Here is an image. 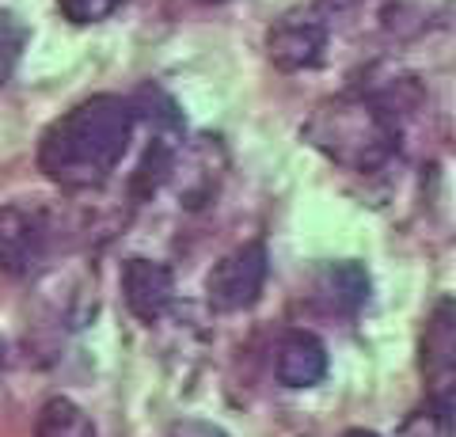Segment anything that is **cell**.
<instances>
[{"label":"cell","instance_id":"obj_1","mask_svg":"<svg viewBox=\"0 0 456 437\" xmlns=\"http://www.w3.org/2000/svg\"><path fill=\"white\" fill-rule=\"evenodd\" d=\"M134 130V103L92 95L46 125L38 141V172L61 190H99L130 152Z\"/></svg>","mask_w":456,"mask_h":437},{"label":"cell","instance_id":"obj_2","mask_svg":"<svg viewBox=\"0 0 456 437\" xmlns=\"http://www.w3.org/2000/svg\"><path fill=\"white\" fill-rule=\"evenodd\" d=\"M301 137L346 172H380L399 149V118L380 92H346L323 100Z\"/></svg>","mask_w":456,"mask_h":437},{"label":"cell","instance_id":"obj_3","mask_svg":"<svg viewBox=\"0 0 456 437\" xmlns=\"http://www.w3.org/2000/svg\"><path fill=\"white\" fill-rule=\"evenodd\" d=\"M331 12L327 4H305L285 12L281 20L266 31V58L274 61L281 73H301V69H316L331 42Z\"/></svg>","mask_w":456,"mask_h":437},{"label":"cell","instance_id":"obj_4","mask_svg":"<svg viewBox=\"0 0 456 437\" xmlns=\"http://www.w3.org/2000/svg\"><path fill=\"white\" fill-rule=\"evenodd\" d=\"M270 274V255L263 239H248V244L232 247L221 263H213L206 278V301L213 312H244L263 297Z\"/></svg>","mask_w":456,"mask_h":437},{"label":"cell","instance_id":"obj_5","mask_svg":"<svg viewBox=\"0 0 456 437\" xmlns=\"http://www.w3.org/2000/svg\"><path fill=\"white\" fill-rule=\"evenodd\" d=\"M422 376H426V403L452 411V380H456V304L441 297L434 316L422 331Z\"/></svg>","mask_w":456,"mask_h":437},{"label":"cell","instance_id":"obj_6","mask_svg":"<svg viewBox=\"0 0 456 437\" xmlns=\"http://www.w3.org/2000/svg\"><path fill=\"white\" fill-rule=\"evenodd\" d=\"M50 224L38 209L4 206L0 209V271L12 278H27L46 259Z\"/></svg>","mask_w":456,"mask_h":437},{"label":"cell","instance_id":"obj_7","mask_svg":"<svg viewBox=\"0 0 456 437\" xmlns=\"http://www.w3.org/2000/svg\"><path fill=\"white\" fill-rule=\"evenodd\" d=\"M175 297V278L164 263L134 255L122 263V301L141 323H160Z\"/></svg>","mask_w":456,"mask_h":437},{"label":"cell","instance_id":"obj_8","mask_svg":"<svg viewBox=\"0 0 456 437\" xmlns=\"http://www.w3.org/2000/svg\"><path fill=\"white\" fill-rule=\"evenodd\" d=\"M312 301L327 316H358L369 301V271L354 259L323 263L312 278Z\"/></svg>","mask_w":456,"mask_h":437},{"label":"cell","instance_id":"obj_9","mask_svg":"<svg viewBox=\"0 0 456 437\" xmlns=\"http://www.w3.org/2000/svg\"><path fill=\"white\" fill-rule=\"evenodd\" d=\"M274 376L285 388H316L327 376V346L312 331H285L274 346Z\"/></svg>","mask_w":456,"mask_h":437},{"label":"cell","instance_id":"obj_10","mask_svg":"<svg viewBox=\"0 0 456 437\" xmlns=\"http://www.w3.org/2000/svg\"><path fill=\"white\" fill-rule=\"evenodd\" d=\"M35 437H95V426L84 407H77L65 396H53L42 403L35 418Z\"/></svg>","mask_w":456,"mask_h":437},{"label":"cell","instance_id":"obj_11","mask_svg":"<svg viewBox=\"0 0 456 437\" xmlns=\"http://www.w3.org/2000/svg\"><path fill=\"white\" fill-rule=\"evenodd\" d=\"M395 437H452V411L426 403L415 415H407V422L399 426Z\"/></svg>","mask_w":456,"mask_h":437},{"label":"cell","instance_id":"obj_12","mask_svg":"<svg viewBox=\"0 0 456 437\" xmlns=\"http://www.w3.org/2000/svg\"><path fill=\"white\" fill-rule=\"evenodd\" d=\"M122 0H57V8H61V16L77 27H92V23H103L107 16L118 12Z\"/></svg>","mask_w":456,"mask_h":437},{"label":"cell","instance_id":"obj_13","mask_svg":"<svg viewBox=\"0 0 456 437\" xmlns=\"http://www.w3.org/2000/svg\"><path fill=\"white\" fill-rule=\"evenodd\" d=\"M20 46H23V27L16 23L12 12H0V84L8 80L12 65H16Z\"/></svg>","mask_w":456,"mask_h":437},{"label":"cell","instance_id":"obj_14","mask_svg":"<svg viewBox=\"0 0 456 437\" xmlns=\"http://www.w3.org/2000/svg\"><path fill=\"white\" fill-rule=\"evenodd\" d=\"M171 437H228L221 426H213V422H202V418H183L171 426Z\"/></svg>","mask_w":456,"mask_h":437},{"label":"cell","instance_id":"obj_15","mask_svg":"<svg viewBox=\"0 0 456 437\" xmlns=\"http://www.w3.org/2000/svg\"><path fill=\"white\" fill-rule=\"evenodd\" d=\"M342 437H380V433H373V430H346Z\"/></svg>","mask_w":456,"mask_h":437},{"label":"cell","instance_id":"obj_16","mask_svg":"<svg viewBox=\"0 0 456 437\" xmlns=\"http://www.w3.org/2000/svg\"><path fill=\"white\" fill-rule=\"evenodd\" d=\"M4 361H8V346H4V338H0V373H4Z\"/></svg>","mask_w":456,"mask_h":437},{"label":"cell","instance_id":"obj_17","mask_svg":"<svg viewBox=\"0 0 456 437\" xmlns=\"http://www.w3.org/2000/svg\"><path fill=\"white\" fill-rule=\"evenodd\" d=\"M198 4H224V0H198Z\"/></svg>","mask_w":456,"mask_h":437}]
</instances>
